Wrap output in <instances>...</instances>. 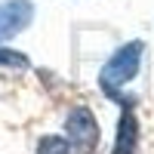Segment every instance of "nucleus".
<instances>
[{
	"mask_svg": "<svg viewBox=\"0 0 154 154\" xmlns=\"http://www.w3.org/2000/svg\"><path fill=\"white\" fill-rule=\"evenodd\" d=\"M65 139L71 142L74 154H93L99 148L102 130H99V120H96L93 108L77 105V108L68 111V117H65Z\"/></svg>",
	"mask_w": 154,
	"mask_h": 154,
	"instance_id": "2",
	"label": "nucleus"
},
{
	"mask_svg": "<svg viewBox=\"0 0 154 154\" xmlns=\"http://www.w3.org/2000/svg\"><path fill=\"white\" fill-rule=\"evenodd\" d=\"M34 12L31 0H0V43L22 34L34 22Z\"/></svg>",
	"mask_w": 154,
	"mask_h": 154,
	"instance_id": "3",
	"label": "nucleus"
},
{
	"mask_svg": "<svg viewBox=\"0 0 154 154\" xmlns=\"http://www.w3.org/2000/svg\"><path fill=\"white\" fill-rule=\"evenodd\" d=\"M37 154H74V148L65 136H43L37 142Z\"/></svg>",
	"mask_w": 154,
	"mask_h": 154,
	"instance_id": "6",
	"label": "nucleus"
},
{
	"mask_svg": "<svg viewBox=\"0 0 154 154\" xmlns=\"http://www.w3.org/2000/svg\"><path fill=\"white\" fill-rule=\"evenodd\" d=\"M139 148V117L133 105H123L120 120H117V136H114V151L111 154H136Z\"/></svg>",
	"mask_w": 154,
	"mask_h": 154,
	"instance_id": "4",
	"label": "nucleus"
},
{
	"mask_svg": "<svg viewBox=\"0 0 154 154\" xmlns=\"http://www.w3.org/2000/svg\"><path fill=\"white\" fill-rule=\"evenodd\" d=\"M142 56H145V43L142 40H130V43H123V46H117L111 53V59L99 71V86H102V93H105L108 99L120 102V105H133L130 99H123L120 89L139 77Z\"/></svg>",
	"mask_w": 154,
	"mask_h": 154,
	"instance_id": "1",
	"label": "nucleus"
},
{
	"mask_svg": "<svg viewBox=\"0 0 154 154\" xmlns=\"http://www.w3.org/2000/svg\"><path fill=\"white\" fill-rule=\"evenodd\" d=\"M0 68H6V71H28L31 68V59L25 53H19V49L0 46Z\"/></svg>",
	"mask_w": 154,
	"mask_h": 154,
	"instance_id": "5",
	"label": "nucleus"
}]
</instances>
